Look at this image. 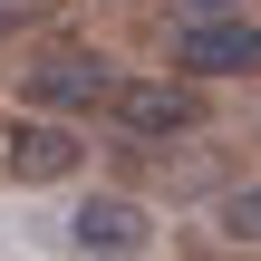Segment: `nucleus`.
Wrapping results in <instances>:
<instances>
[{
	"label": "nucleus",
	"mask_w": 261,
	"mask_h": 261,
	"mask_svg": "<svg viewBox=\"0 0 261 261\" xmlns=\"http://www.w3.org/2000/svg\"><path fill=\"white\" fill-rule=\"evenodd\" d=\"M116 87H126V68L107 48H87V39H48V48L19 58V107L29 116H58V126L68 116H107Z\"/></svg>",
	"instance_id": "nucleus-1"
},
{
	"label": "nucleus",
	"mask_w": 261,
	"mask_h": 261,
	"mask_svg": "<svg viewBox=\"0 0 261 261\" xmlns=\"http://www.w3.org/2000/svg\"><path fill=\"white\" fill-rule=\"evenodd\" d=\"M107 126H116L136 155H145V145H174V136H194V126H203V87H194V77H174V68H165V77H126V87H116V107H107Z\"/></svg>",
	"instance_id": "nucleus-2"
},
{
	"label": "nucleus",
	"mask_w": 261,
	"mask_h": 261,
	"mask_svg": "<svg viewBox=\"0 0 261 261\" xmlns=\"http://www.w3.org/2000/svg\"><path fill=\"white\" fill-rule=\"evenodd\" d=\"M87 165V136L77 126H58V116H0V184L10 194H39V184H68Z\"/></svg>",
	"instance_id": "nucleus-3"
},
{
	"label": "nucleus",
	"mask_w": 261,
	"mask_h": 261,
	"mask_svg": "<svg viewBox=\"0 0 261 261\" xmlns=\"http://www.w3.org/2000/svg\"><path fill=\"white\" fill-rule=\"evenodd\" d=\"M58 252H77V261H145L155 252V213L136 194H87L58 223Z\"/></svg>",
	"instance_id": "nucleus-4"
},
{
	"label": "nucleus",
	"mask_w": 261,
	"mask_h": 261,
	"mask_svg": "<svg viewBox=\"0 0 261 261\" xmlns=\"http://www.w3.org/2000/svg\"><path fill=\"white\" fill-rule=\"evenodd\" d=\"M174 77H261V19H232V29H184L174 39Z\"/></svg>",
	"instance_id": "nucleus-5"
},
{
	"label": "nucleus",
	"mask_w": 261,
	"mask_h": 261,
	"mask_svg": "<svg viewBox=\"0 0 261 261\" xmlns=\"http://www.w3.org/2000/svg\"><path fill=\"white\" fill-rule=\"evenodd\" d=\"M213 223H223V242H242V252H261V184H232Z\"/></svg>",
	"instance_id": "nucleus-6"
},
{
	"label": "nucleus",
	"mask_w": 261,
	"mask_h": 261,
	"mask_svg": "<svg viewBox=\"0 0 261 261\" xmlns=\"http://www.w3.org/2000/svg\"><path fill=\"white\" fill-rule=\"evenodd\" d=\"M184 10V29H232V19H252V0H174Z\"/></svg>",
	"instance_id": "nucleus-7"
},
{
	"label": "nucleus",
	"mask_w": 261,
	"mask_h": 261,
	"mask_svg": "<svg viewBox=\"0 0 261 261\" xmlns=\"http://www.w3.org/2000/svg\"><path fill=\"white\" fill-rule=\"evenodd\" d=\"M174 252H184V261H261V252H242V242H223V232H184Z\"/></svg>",
	"instance_id": "nucleus-8"
},
{
	"label": "nucleus",
	"mask_w": 261,
	"mask_h": 261,
	"mask_svg": "<svg viewBox=\"0 0 261 261\" xmlns=\"http://www.w3.org/2000/svg\"><path fill=\"white\" fill-rule=\"evenodd\" d=\"M48 10H58V0H0V48H10V39H19V29H39V19H48Z\"/></svg>",
	"instance_id": "nucleus-9"
}]
</instances>
